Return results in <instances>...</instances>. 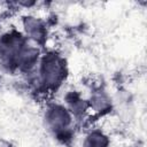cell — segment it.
Returning <instances> with one entry per match:
<instances>
[{"mask_svg": "<svg viewBox=\"0 0 147 147\" xmlns=\"http://www.w3.org/2000/svg\"><path fill=\"white\" fill-rule=\"evenodd\" d=\"M36 74L38 90L46 93L57 92L69 77L68 61L59 51L46 49L40 56Z\"/></svg>", "mask_w": 147, "mask_h": 147, "instance_id": "6da1fadb", "label": "cell"}, {"mask_svg": "<svg viewBox=\"0 0 147 147\" xmlns=\"http://www.w3.org/2000/svg\"><path fill=\"white\" fill-rule=\"evenodd\" d=\"M42 122L48 133L60 144L69 145L74 140L77 121L62 102H48L42 113Z\"/></svg>", "mask_w": 147, "mask_h": 147, "instance_id": "7a4b0ae2", "label": "cell"}, {"mask_svg": "<svg viewBox=\"0 0 147 147\" xmlns=\"http://www.w3.org/2000/svg\"><path fill=\"white\" fill-rule=\"evenodd\" d=\"M29 44L22 31L10 28L0 33V69L7 74H16L20 57Z\"/></svg>", "mask_w": 147, "mask_h": 147, "instance_id": "3957f363", "label": "cell"}, {"mask_svg": "<svg viewBox=\"0 0 147 147\" xmlns=\"http://www.w3.org/2000/svg\"><path fill=\"white\" fill-rule=\"evenodd\" d=\"M22 32L25 38L33 45L44 49L49 38V25L48 23L33 14H26L21 17Z\"/></svg>", "mask_w": 147, "mask_h": 147, "instance_id": "277c9868", "label": "cell"}, {"mask_svg": "<svg viewBox=\"0 0 147 147\" xmlns=\"http://www.w3.org/2000/svg\"><path fill=\"white\" fill-rule=\"evenodd\" d=\"M87 101L90 111L98 118L108 116L114 111L113 96L102 85H95L91 88Z\"/></svg>", "mask_w": 147, "mask_h": 147, "instance_id": "5b68a950", "label": "cell"}, {"mask_svg": "<svg viewBox=\"0 0 147 147\" xmlns=\"http://www.w3.org/2000/svg\"><path fill=\"white\" fill-rule=\"evenodd\" d=\"M63 105L72 114L76 121H82L90 113L87 98L77 90H69L63 96Z\"/></svg>", "mask_w": 147, "mask_h": 147, "instance_id": "8992f818", "label": "cell"}, {"mask_svg": "<svg viewBox=\"0 0 147 147\" xmlns=\"http://www.w3.org/2000/svg\"><path fill=\"white\" fill-rule=\"evenodd\" d=\"M42 54V49L29 41L26 47L24 48L20 61L17 65V72L23 74V75H32L36 72L40 56Z\"/></svg>", "mask_w": 147, "mask_h": 147, "instance_id": "52a82bcc", "label": "cell"}, {"mask_svg": "<svg viewBox=\"0 0 147 147\" xmlns=\"http://www.w3.org/2000/svg\"><path fill=\"white\" fill-rule=\"evenodd\" d=\"M110 137L100 127L90 129L82 142V147H110Z\"/></svg>", "mask_w": 147, "mask_h": 147, "instance_id": "ba28073f", "label": "cell"}, {"mask_svg": "<svg viewBox=\"0 0 147 147\" xmlns=\"http://www.w3.org/2000/svg\"><path fill=\"white\" fill-rule=\"evenodd\" d=\"M0 147H15L11 140H8L6 138H0Z\"/></svg>", "mask_w": 147, "mask_h": 147, "instance_id": "9c48e42d", "label": "cell"}]
</instances>
